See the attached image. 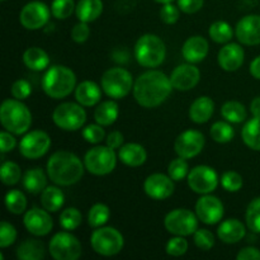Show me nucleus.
<instances>
[{
  "instance_id": "f3484780",
  "label": "nucleus",
  "mask_w": 260,
  "mask_h": 260,
  "mask_svg": "<svg viewBox=\"0 0 260 260\" xmlns=\"http://www.w3.org/2000/svg\"><path fill=\"white\" fill-rule=\"evenodd\" d=\"M23 225L30 235L36 238H42L52 231L53 221L47 210L35 207L32 210L25 211L23 216Z\"/></svg>"
},
{
  "instance_id": "09e8293b",
  "label": "nucleus",
  "mask_w": 260,
  "mask_h": 260,
  "mask_svg": "<svg viewBox=\"0 0 260 260\" xmlns=\"http://www.w3.org/2000/svg\"><path fill=\"white\" fill-rule=\"evenodd\" d=\"M17 236L18 233L12 223L7 221H3L0 223V248L5 249L13 245L17 240Z\"/></svg>"
},
{
  "instance_id": "f257e3e1",
  "label": "nucleus",
  "mask_w": 260,
  "mask_h": 260,
  "mask_svg": "<svg viewBox=\"0 0 260 260\" xmlns=\"http://www.w3.org/2000/svg\"><path fill=\"white\" fill-rule=\"evenodd\" d=\"M173 84L170 76L159 70H151L142 73L135 80L134 98L144 108H156L161 106L170 96L173 91Z\"/></svg>"
},
{
  "instance_id": "a18cd8bd",
  "label": "nucleus",
  "mask_w": 260,
  "mask_h": 260,
  "mask_svg": "<svg viewBox=\"0 0 260 260\" xmlns=\"http://www.w3.org/2000/svg\"><path fill=\"white\" fill-rule=\"evenodd\" d=\"M81 135H83L84 140L86 142L91 145H98L101 144L103 140H106V131H104L103 126L99 123H93L88 124L86 127H84L83 131H81Z\"/></svg>"
},
{
  "instance_id": "ea45409f",
  "label": "nucleus",
  "mask_w": 260,
  "mask_h": 260,
  "mask_svg": "<svg viewBox=\"0 0 260 260\" xmlns=\"http://www.w3.org/2000/svg\"><path fill=\"white\" fill-rule=\"evenodd\" d=\"M60 226L66 231H74L83 222V215L75 207H69L63 210L60 215Z\"/></svg>"
},
{
  "instance_id": "e433bc0d",
  "label": "nucleus",
  "mask_w": 260,
  "mask_h": 260,
  "mask_svg": "<svg viewBox=\"0 0 260 260\" xmlns=\"http://www.w3.org/2000/svg\"><path fill=\"white\" fill-rule=\"evenodd\" d=\"M111 217V210L104 203H95L88 212V223L90 228L98 229L106 225Z\"/></svg>"
},
{
  "instance_id": "4c0bfd02",
  "label": "nucleus",
  "mask_w": 260,
  "mask_h": 260,
  "mask_svg": "<svg viewBox=\"0 0 260 260\" xmlns=\"http://www.w3.org/2000/svg\"><path fill=\"white\" fill-rule=\"evenodd\" d=\"M210 136L213 141L218 144H228L235 136L233 126L228 121H217L211 126Z\"/></svg>"
},
{
  "instance_id": "a211bd4d",
  "label": "nucleus",
  "mask_w": 260,
  "mask_h": 260,
  "mask_svg": "<svg viewBox=\"0 0 260 260\" xmlns=\"http://www.w3.org/2000/svg\"><path fill=\"white\" fill-rule=\"evenodd\" d=\"M174 180L169 175L161 173L150 174L144 182V190L149 198L154 201H164L174 193Z\"/></svg>"
},
{
  "instance_id": "7ed1b4c3",
  "label": "nucleus",
  "mask_w": 260,
  "mask_h": 260,
  "mask_svg": "<svg viewBox=\"0 0 260 260\" xmlns=\"http://www.w3.org/2000/svg\"><path fill=\"white\" fill-rule=\"evenodd\" d=\"M41 86L50 98L63 99L75 90L76 75L68 66L53 65L43 74Z\"/></svg>"
},
{
  "instance_id": "58836bf2",
  "label": "nucleus",
  "mask_w": 260,
  "mask_h": 260,
  "mask_svg": "<svg viewBox=\"0 0 260 260\" xmlns=\"http://www.w3.org/2000/svg\"><path fill=\"white\" fill-rule=\"evenodd\" d=\"M0 177L3 184L15 185L22 180V170L20 167L14 161H3L0 167Z\"/></svg>"
},
{
  "instance_id": "37998d69",
  "label": "nucleus",
  "mask_w": 260,
  "mask_h": 260,
  "mask_svg": "<svg viewBox=\"0 0 260 260\" xmlns=\"http://www.w3.org/2000/svg\"><path fill=\"white\" fill-rule=\"evenodd\" d=\"M76 4L74 0H53L51 3V13L56 19H68L75 12Z\"/></svg>"
},
{
  "instance_id": "c03bdc74",
  "label": "nucleus",
  "mask_w": 260,
  "mask_h": 260,
  "mask_svg": "<svg viewBox=\"0 0 260 260\" xmlns=\"http://www.w3.org/2000/svg\"><path fill=\"white\" fill-rule=\"evenodd\" d=\"M220 183L225 190L230 193L239 192L244 185V179L241 174H239L235 170H229L225 172L220 178Z\"/></svg>"
},
{
  "instance_id": "1a4fd4ad",
  "label": "nucleus",
  "mask_w": 260,
  "mask_h": 260,
  "mask_svg": "<svg viewBox=\"0 0 260 260\" xmlns=\"http://www.w3.org/2000/svg\"><path fill=\"white\" fill-rule=\"evenodd\" d=\"M117 157L118 155L114 152V150L106 145V146H95L88 150L83 161L85 170H88L90 174L103 177L113 172L117 165Z\"/></svg>"
},
{
  "instance_id": "864d4df0",
  "label": "nucleus",
  "mask_w": 260,
  "mask_h": 260,
  "mask_svg": "<svg viewBox=\"0 0 260 260\" xmlns=\"http://www.w3.org/2000/svg\"><path fill=\"white\" fill-rule=\"evenodd\" d=\"M15 147H17V140H15L14 135L7 129L0 132V151L2 154L13 151Z\"/></svg>"
},
{
  "instance_id": "bf43d9fd",
  "label": "nucleus",
  "mask_w": 260,
  "mask_h": 260,
  "mask_svg": "<svg viewBox=\"0 0 260 260\" xmlns=\"http://www.w3.org/2000/svg\"><path fill=\"white\" fill-rule=\"evenodd\" d=\"M250 112L253 117L260 118V96H255L250 103Z\"/></svg>"
},
{
  "instance_id": "3c124183",
  "label": "nucleus",
  "mask_w": 260,
  "mask_h": 260,
  "mask_svg": "<svg viewBox=\"0 0 260 260\" xmlns=\"http://www.w3.org/2000/svg\"><path fill=\"white\" fill-rule=\"evenodd\" d=\"M10 93H12L13 98L19 99V101H25L32 94V85L25 79H18L17 81L13 83Z\"/></svg>"
},
{
  "instance_id": "49530a36",
  "label": "nucleus",
  "mask_w": 260,
  "mask_h": 260,
  "mask_svg": "<svg viewBox=\"0 0 260 260\" xmlns=\"http://www.w3.org/2000/svg\"><path fill=\"white\" fill-rule=\"evenodd\" d=\"M188 248H189V244L185 240L184 236H174L173 235L172 239H169V241L167 243V246H165V250H167V254L170 256H182L184 255L188 251Z\"/></svg>"
},
{
  "instance_id": "2eb2a0df",
  "label": "nucleus",
  "mask_w": 260,
  "mask_h": 260,
  "mask_svg": "<svg viewBox=\"0 0 260 260\" xmlns=\"http://www.w3.org/2000/svg\"><path fill=\"white\" fill-rule=\"evenodd\" d=\"M206 139L202 132L197 129L183 131L174 142V151L178 156L184 159H193L202 152Z\"/></svg>"
},
{
  "instance_id": "8fccbe9b",
  "label": "nucleus",
  "mask_w": 260,
  "mask_h": 260,
  "mask_svg": "<svg viewBox=\"0 0 260 260\" xmlns=\"http://www.w3.org/2000/svg\"><path fill=\"white\" fill-rule=\"evenodd\" d=\"M179 7H175L173 3H168V4H162L161 9H160V19L168 25L175 24L180 17Z\"/></svg>"
},
{
  "instance_id": "bb28decb",
  "label": "nucleus",
  "mask_w": 260,
  "mask_h": 260,
  "mask_svg": "<svg viewBox=\"0 0 260 260\" xmlns=\"http://www.w3.org/2000/svg\"><path fill=\"white\" fill-rule=\"evenodd\" d=\"M47 179H50L47 173L43 172L41 168H32L23 174L22 184L30 194H40L47 187Z\"/></svg>"
},
{
  "instance_id": "a19ab883",
  "label": "nucleus",
  "mask_w": 260,
  "mask_h": 260,
  "mask_svg": "<svg viewBox=\"0 0 260 260\" xmlns=\"http://www.w3.org/2000/svg\"><path fill=\"white\" fill-rule=\"evenodd\" d=\"M246 228L251 233L260 234V197L254 198L248 205L245 212Z\"/></svg>"
},
{
  "instance_id": "0eeeda50",
  "label": "nucleus",
  "mask_w": 260,
  "mask_h": 260,
  "mask_svg": "<svg viewBox=\"0 0 260 260\" xmlns=\"http://www.w3.org/2000/svg\"><path fill=\"white\" fill-rule=\"evenodd\" d=\"M90 245L96 254L102 256H114L122 251L124 238L117 229L102 226L91 233Z\"/></svg>"
},
{
  "instance_id": "ddd939ff",
  "label": "nucleus",
  "mask_w": 260,
  "mask_h": 260,
  "mask_svg": "<svg viewBox=\"0 0 260 260\" xmlns=\"http://www.w3.org/2000/svg\"><path fill=\"white\" fill-rule=\"evenodd\" d=\"M51 147V137L47 132L35 129L24 134L19 142V152L28 160H36L45 156Z\"/></svg>"
},
{
  "instance_id": "423d86ee",
  "label": "nucleus",
  "mask_w": 260,
  "mask_h": 260,
  "mask_svg": "<svg viewBox=\"0 0 260 260\" xmlns=\"http://www.w3.org/2000/svg\"><path fill=\"white\" fill-rule=\"evenodd\" d=\"M134 85L132 74L124 68L108 69L101 79V86L104 94L114 101L126 98L134 90Z\"/></svg>"
},
{
  "instance_id": "72a5a7b5",
  "label": "nucleus",
  "mask_w": 260,
  "mask_h": 260,
  "mask_svg": "<svg viewBox=\"0 0 260 260\" xmlns=\"http://www.w3.org/2000/svg\"><path fill=\"white\" fill-rule=\"evenodd\" d=\"M221 116L223 119L230 123H243L248 118V112H246L245 106L240 102L236 101H229L222 104L221 107Z\"/></svg>"
},
{
  "instance_id": "473e14b6",
  "label": "nucleus",
  "mask_w": 260,
  "mask_h": 260,
  "mask_svg": "<svg viewBox=\"0 0 260 260\" xmlns=\"http://www.w3.org/2000/svg\"><path fill=\"white\" fill-rule=\"evenodd\" d=\"M241 139L249 149L260 151V118L253 117L245 122L241 129Z\"/></svg>"
},
{
  "instance_id": "680f3d73",
  "label": "nucleus",
  "mask_w": 260,
  "mask_h": 260,
  "mask_svg": "<svg viewBox=\"0 0 260 260\" xmlns=\"http://www.w3.org/2000/svg\"><path fill=\"white\" fill-rule=\"evenodd\" d=\"M2 2H5V0H2Z\"/></svg>"
},
{
  "instance_id": "4d7b16f0",
  "label": "nucleus",
  "mask_w": 260,
  "mask_h": 260,
  "mask_svg": "<svg viewBox=\"0 0 260 260\" xmlns=\"http://www.w3.org/2000/svg\"><path fill=\"white\" fill-rule=\"evenodd\" d=\"M238 260H260V250L254 246H248V248L241 249L236 255Z\"/></svg>"
},
{
  "instance_id": "39448f33",
  "label": "nucleus",
  "mask_w": 260,
  "mask_h": 260,
  "mask_svg": "<svg viewBox=\"0 0 260 260\" xmlns=\"http://www.w3.org/2000/svg\"><path fill=\"white\" fill-rule=\"evenodd\" d=\"M135 58L142 68L154 69L161 65L167 56L165 43L154 33L142 35L135 43Z\"/></svg>"
},
{
  "instance_id": "f704fd0d",
  "label": "nucleus",
  "mask_w": 260,
  "mask_h": 260,
  "mask_svg": "<svg viewBox=\"0 0 260 260\" xmlns=\"http://www.w3.org/2000/svg\"><path fill=\"white\" fill-rule=\"evenodd\" d=\"M211 40L220 45H226L230 42L234 37V29L228 22L225 20H216L210 25L208 29Z\"/></svg>"
},
{
  "instance_id": "5701e85b",
  "label": "nucleus",
  "mask_w": 260,
  "mask_h": 260,
  "mask_svg": "<svg viewBox=\"0 0 260 260\" xmlns=\"http://www.w3.org/2000/svg\"><path fill=\"white\" fill-rule=\"evenodd\" d=\"M217 236L225 244H238L246 236V228L238 218H229L220 223Z\"/></svg>"
},
{
  "instance_id": "f03ea898",
  "label": "nucleus",
  "mask_w": 260,
  "mask_h": 260,
  "mask_svg": "<svg viewBox=\"0 0 260 260\" xmlns=\"http://www.w3.org/2000/svg\"><path fill=\"white\" fill-rule=\"evenodd\" d=\"M85 165L80 157L70 151H56L46 164V173L51 182L60 187H70L80 182Z\"/></svg>"
},
{
  "instance_id": "c85d7f7f",
  "label": "nucleus",
  "mask_w": 260,
  "mask_h": 260,
  "mask_svg": "<svg viewBox=\"0 0 260 260\" xmlns=\"http://www.w3.org/2000/svg\"><path fill=\"white\" fill-rule=\"evenodd\" d=\"M15 254L19 260H41L45 258V244L37 239H25L18 245Z\"/></svg>"
},
{
  "instance_id": "052dcab7",
  "label": "nucleus",
  "mask_w": 260,
  "mask_h": 260,
  "mask_svg": "<svg viewBox=\"0 0 260 260\" xmlns=\"http://www.w3.org/2000/svg\"><path fill=\"white\" fill-rule=\"evenodd\" d=\"M156 3H159V4H168V3H173L174 0H155Z\"/></svg>"
},
{
  "instance_id": "79ce46f5",
  "label": "nucleus",
  "mask_w": 260,
  "mask_h": 260,
  "mask_svg": "<svg viewBox=\"0 0 260 260\" xmlns=\"http://www.w3.org/2000/svg\"><path fill=\"white\" fill-rule=\"evenodd\" d=\"M189 172L190 170L187 159L180 156L172 160V161L169 162V167H168V175H169L174 182H182L183 179H187Z\"/></svg>"
},
{
  "instance_id": "c9c22d12",
  "label": "nucleus",
  "mask_w": 260,
  "mask_h": 260,
  "mask_svg": "<svg viewBox=\"0 0 260 260\" xmlns=\"http://www.w3.org/2000/svg\"><path fill=\"white\" fill-rule=\"evenodd\" d=\"M5 206L13 215H22L27 210V197L22 190L12 189L5 194Z\"/></svg>"
},
{
  "instance_id": "9b49d317",
  "label": "nucleus",
  "mask_w": 260,
  "mask_h": 260,
  "mask_svg": "<svg viewBox=\"0 0 260 260\" xmlns=\"http://www.w3.org/2000/svg\"><path fill=\"white\" fill-rule=\"evenodd\" d=\"M81 250L79 239L66 230L55 234L48 244V251L55 260H78Z\"/></svg>"
},
{
  "instance_id": "4be33fe9",
  "label": "nucleus",
  "mask_w": 260,
  "mask_h": 260,
  "mask_svg": "<svg viewBox=\"0 0 260 260\" xmlns=\"http://www.w3.org/2000/svg\"><path fill=\"white\" fill-rule=\"evenodd\" d=\"M210 51L208 41L202 36H192L185 40L182 47V55L187 62L198 63L205 60Z\"/></svg>"
},
{
  "instance_id": "13d9d810",
  "label": "nucleus",
  "mask_w": 260,
  "mask_h": 260,
  "mask_svg": "<svg viewBox=\"0 0 260 260\" xmlns=\"http://www.w3.org/2000/svg\"><path fill=\"white\" fill-rule=\"evenodd\" d=\"M249 71H250V74L253 78L260 80V55L258 56V57H255L253 61H251Z\"/></svg>"
},
{
  "instance_id": "7c9ffc66",
  "label": "nucleus",
  "mask_w": 260,
  "mask_h": 260,
  "mask_svg": "<svg viewBox=\"0 0 260 260\" xmlns=\"http://www.w3.org/2000/svg\"><path fill=\"white\" fill-rule=\"evenodd\" d=\"M102 13H103L102 0H79L76 4L75 14L80 22H94L101 17Z\"/></svg>"
},
{
  "instance_id": "6e6552de",
  "label": "nucleus",
  "mask_w": 260,
  "mask_h": 260,
  "mask_svg": "<svg viewBox=\"0 0 260 260\" xmlns=\"http://www.w3.org/2000/svg\"><path fill=\"white\" fill-rule=\"evenodd\" d=\"M52 121L58 128L74 132L83 128L86 122V112L80 103L65 102L53 109Z\"/></svg>"
},
{
  "instance_id": "c756f323",
  "label": "nucleus",
  "mask_w": 260,
  "mask_h": 260,
  "mask_svg": "<svg viewBox=\"0 0 260 260\" xmlns=\"http://www.w3.org/2000/svg\"><path fill=\"white\" fill-rule=\"evenodd\" d=\"M23 62L29 70L43 71L50 66V56L43 48L33 47L27 48L23 53Z\"/></svg>"
},
{
  "instance_id": "f8f14e48",
  "label": "nucleus",
  "mask_w": 260,
  "mask_h": 260,
  "mask_svg": "<svg viewBox=\"0 0 260 260\" xmlns=\"http://www.w3.org/2000/svg\"><path fill=\"white\" fill-rule=\"evenodd\" d=\"M187 182L193 192L202 196L215 192L220 183V178L213 168L208 165H197L190 169Z\"/></svg>"
},
{
  "instance_id": "6e6d98bb",
  "label": "nucleus",
  "mask_w": 260,
  "mask_h": 260,
  "mask_svg": "<svg viewBox=\"0 0 260 260\" xmlns=\"http://www.w3.org/2000/svg\"><path fill=\"white\" fill-rule=\"evenodd\" d=\"M123 141H124L123 134L119 131H112L111 134L107 135L106 137V145L113 150L119 149V147L123 145Z\"/></svg>"
},
{
  "instance_id": "5fc2aeb1",
  "label": "nucleus",
  "mask_w": 260,
  "mask_h": 260,
  "mask_svg": "<svg viewBox=\"0 0 260 260\" xmlns=\"http://www.w3.org/2000/svg\"><path fill=\"white\" fill-rule=\"evenodd\" d=\"M205 0H178V7L185 14H194L203 8Z\"/></svg>"
},
{
  "instance_id": "aec40b11",
  "label": "nucleus",
  "mask_w": 260,
  "mask_h": 260,
  "mask_svg": "<svg viewBox=\"0 0 260 260\" xmlns=\"http://www.w3.org/2000/svg\"><path fill=\"white\" fill-rule=\"evenodd\" d=\"M235 36L241 45H260V15L249 14L241 18L235 27Z\"/></svg>"
},
{
  "instance_id": "b1692460",
  "label": "nucleus",
  "mask_w": 260,
  "mask_h": 260,
  "mask_svg": "<svg viewBox=\"0 0 260 260\" xmlns=\"http://www.w3.org/2000/svg\"><path fill=\"white\" fill-rule=\"evenodd\" d=\"M118 159L124 165L131 168H139L144 165L147 160V152L142 145L136 142L123 144L118 149Z\"/></svg>"
},
{
  "instance_id": "dca6fc26",
  "label": "nucleus",
  "mask_w": 260,
  "mask_h": 260,
  "mask_svg": "<svg viewBox=\"0 0 260 260\" xmlns=\"http://www.w3.org/2000/svg\"><path fill=\"white\" fill-rule=\"evenodd\" d=\"M196 215L201 222L206 225H216L221 222L225 215V207L221 200L210 194H202L196 203Z\"/></svg>"
},
{
  "instance_id": "de8ad7c7",
  "label": "nucleus",
  "mask_w": 260,
  "mask_h": 260,
  "mask_svg": "<svg viewBox=\"0 0 260 260\" xmlns=\"http://www.w3.org/2000/svg\"><path fill=\"white\" fill-rule=\"evenodd\" d=\"M193 241H194V245L202 251H208L215 246V236L210 230H206V229H198L193 234Z\"/></svg>"
},
{
  "instance_id": "9d476101",
  "label": "nucleus",
  "mask_w": 260,
  "mask_h": 260,
  "mask_svg": "<svg viewBox=\"0 0 260 260\" xmlns=\"http://www.w3.org/2000/svg\"><path fill=\"white\" fill-rule=\"evenodd\" d=\"M198 221L196 212L187 208H175L165 216L164 226L172 235L187 238L198 230Z\"/></svg>"
},
{
  "instance_id": "a878e982",
  "label": "nucleus",
  "mask_w": 260,
  "mask_h": 260,
  "mask_svg": "<svg viewBox=\"0 0 260 260\" xmlns=\"http://www.w3.org/2000/svg\"><path fill=\"white\" fill-rule=\"evenodd\" d=\"M215 112V102L207 95L196 99L189 107L190 121L197 124H203L211 119Z\"/></svg>"
},
{
  "instance_id": "412c9836",
  "label": "nucleus",
  "mask_w": 260,
  "mask_h": 260,
  "mask_svg": "<svg viewBox=\"0 0 260 260\" xmlns=\"http://www.w3.org/2000/svg\"><path fill=\"white\" fill-rule=\"evenodd\" d=\"M244 60H245V51L241 47L240 43L235 42H229L223 45L217 56L220 68L229 73L239 70L243 66Z\"/></svg>"
},
{
  "instance_id": "6ab92c4d",
  "label": "nucleus",
  "mask_w": 260,
  "mask_h": 260,
  "mask_svg": "<svg viewBox=\"0 0 260 260\" xmlns=\"http://www.w3.org/2000/svg\"><path fill=\"white\" fill-rule=\"evenodd\" d=\"M201 80L200 69L196 68L194 63H182L178 65L170 74V81L173 84V88L179 91L192 90L197 86Z\"/></svg>"
},
{
  "instance_id": "cd10ccee",
  "label": "nucleus",
  "mask_w": 260,
  "mask_h": 260,
  "mask_svg": "<svg viewBox=\"0 0 260 260\" xmlns=\"http://www.w3.org/2000/svg\"><path fill=\"white\" fill-rule=\"evenodd\" d=\"M119 116V107L114 99L101 102L94 111V119L103 127L112 126Z\"/></svg>"
},
{
  "instance_id": "20e7f679",
  "label": "nucleus",
  "mask_w": 260,
  "mask_h": 260,
  "mask_svg": "<svg viewBox=\"0 0 260 260\" xmlns=\"http://www.w3.org/2000/svg\"><path fill=\"white\" fill-rule=\"evenodd\" d=\"M0 122L13 135H24L32 126V113L19 99H5L0 107Z\"/></svg>"
},
{
  "instance_id": "603ef678",
  "label": "nucleus",
  "mask_w": 260,
  "mask_h": 260,
  "mask_svg": "<svg viewBox=\"0 0 260 260\" xmlns=\"http://www.w3.org/2000/svg\"><path fill=\"white\" fill-rule=\"evenodd\" d=\"M89 36H90V28H89L88 23L80 22L76 23L71 29V38L74 42L76 43H84L88 41Z\"/></svg>"
},
{
  "instance_id": "4468645a",
  "label": "nucleus",
  "mask_w": 260,
  "mask_h": 260,
  "mask_svg": "<svg viewBox=\"0 0 260 260\" xmlns=\"http://www.w3.org/2000/svg\"><path fill=\"white\" fill-rule=\"evenodd\" d=\"M51 9L42 2H29L19 13V22L25 29L37 30L45 27L51 17Z\"/></svg>"
},
{
  "instance_id": "393cba45",
  "label": "nucleus",
  "mask_w": 260,
  "mask_h": 260,
  "mask_svg": "<svg viewBox=\"0 0 260 260\" xmlns=\"http://www.w3.org/2000/svg\"><path fill=\"white\" fill-rule=\"evenodd\" d=\"M102 86L94 81L85 80L78 84L75 88V99L83 107H94L101 103Z\"/></svg>"
},
{
  "instance_id": "2f4dec72",
  "label": "nucleus",
  "mask_w": 260,
  "mask_h": 260,
  "mask_svg": "<svg viewBox=\"0 0 260 260\" xmlns=\"http://www.w3.org/2000/svg\"><path fill=\"white\" fill-rule=\"evenodd\" d=\"M65 203V194L61 188L56 185H47L41 193V205L48 212H57Z\"/></svg>"
}]
</instances>
